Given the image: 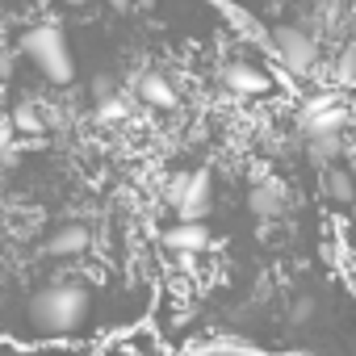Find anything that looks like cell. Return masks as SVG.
<instances>
[{
	"label": "cell",
	"mask_w": 356,
	"mask_h": 356,
	"mask_svg": "<svg viewBox=\"0 0 356 356\" xmlns=\"http://www.w3.org/2000/svg\"><path fill=\"white\" fill-rule=\"evenodd\" d=\"M88 289L80 281H51L30 293L26 302V323L38 335H72L88 323Z\"/></svg>",
	"instance_id": "obj_1"
},
{
	"label": "cell",
	"mask_w": 356,
	"mask_h": 356,
	"mask_svg": "<svg viewBox=\"0 0 356 356\" xmlns=\"http://www.w3.org/2000/svg\"><path fill=\"white\" fill-rule=\"evenodd\" d=\"M22 55L51 80V84H72L76 80V59H72V47L63 38V30L55 22H38L30 30H22L17 38Z\"/></svg>",
	"instance_id": "obj_2"
},
{
	"label": "cell",
	"mask_w": 356,
	"mask_h": 356,
	"mask_svg": "<svg viewBox=\"0 0 356 356\" xmlns=\"http://www.w3.org/2000/svg\"><path fill=\"white\" fill-rule=\"evenodd\" d=\"M163 206L176 218H189V222H206L214 214V172L210 168H189V172H176L168 189H163Z\"/></svg>",
	"instance_id": "obj_3"
},
{
	"label": "cell",
	"mask_w": 356,
	"mask_h": 356,
	"mask_svg": "<svg viewBox=\"0 0 356 356\" xmlns=\"http://www.w3.org/2000/svg\"><path fill=\"white\" fill-rule=\"evenodd\" d=\"M273 51L289 76H310L318 67V38L306 34L302 26H273Z\"/></svg>",
	"instance_id": "obj_4"
},
{
	"label": "cell",
	"mask_w": 356,
	"mask_h": 356,
	"mask_svg": "<svg viewBox=\"0 0 356 356\" xmlns=\"http://www.w3.org/2000/svg\"><path fill=\"white\" fill-rule=\"evenodd\" d=\"M348 126V105L331 92H318L310 101H302V113H298V130L302 138H327V134H343Z\"/></svg>",
	"instance_id": "obj_5"
},
{
	"label": "cell",
	"mask_w": 356,
	"mask_h": 356,
	"mask_svg": "<svg viewBox=\"0 0 356 356\" xmlns=\"http://www.w3.org/2000/svg\"><path fill=\"white\" fill-rule=\"evenodd\" d=\"M248 210L260 218V222H277L289 214V189L281 176H260V181H252L248 189Z\"/></svg>",
	"instance_id": "obj_6"
},
{
	"label": "cell",
	"mask_w": 356,
	"mask_h": 356,
	"mask_svg": "<svg viewBox=\"0 0 356 356\" xmlns=\"http://www.w3.org/2000/svg\"><path fill=\"white\" fill-rule=\"evenodd\" d=\"M210 227L206 222H189V218H176L163 235H159V243H163V252H172V256H202L206 248H210Z\"/></svg>",
	"instance_id": "obj_7"
},
{
	"label": "cell",
	"mask_w": 356,
	"mask_h": 356,
	"mask_svg": "<svg viewBox=\"0 0 356 356\" xmlns=\"http://www.w3.org/2000/svg\"><path fill=\"white\" fill-rule=\"evenodd\" d=\"M9 126L30 143V147H42L47 138V105L38 101V97H30V92H22L17 101H13V109H9Z\"/></svg>",
	"instance_id": "obj_8"
},
{
	"label": "cell",
	"mask_w": 356,
	"mask_h": 356,
	"mask_svg": "<svg viewBox=\"0 0 356 356\" xmlns=\"http://www.w3.org/2000/svg\"><path fill=\"white\" fill-rule=\"evenodd\" d=\"M222 84H227V92H235V97H268V92H273L268 72H260L256 63H243V59L227 63Z\"/></svg>",
	"instance_id": "obj_9"
},
{
	"label": "cell",
	"mask_w": 356,
	"mask_h": 356,
	"mask_svg": "<svg viewBox=\"0 0 356 356\" xmlns=\"http://www.w3.org/2000/svg\"><path fill=\"white\" fill-rule=\"evenodd\" d=\"M92 248V231L84 227V222H67V227H55L51 235H47V243H42V252L47 256H55V260H67V256H84Z\"/></svg>",
	"instance_id": "obj_10"
},
{
	"label": "cell",
	"mask_w": 356,
	"mask_h": 356,
	"mask_svg": "<svg viewBox=\"0 0 356 356\" xmlns=\"http://www.w3.org/2000/svg\"><path fill=\"white\" fill-rule=\"evenodd\" d=\"M134 92H138V101L151 105V109H172V105H176V88H172V80H168L163 72H143V76L134 80Z\"/></svg>",
	"instance_id": "obj_11"
},
{
	"label": "cell",
	"mask_w": 356,
	"mask_h": 356,
	"mask_svg": "<svg viewBox=\"0 0 356 356\" xmlns=\"http://www.w3.org/2000/svg\"><path fill=\"white\" fill-rule=\"evenodd\" d=\"M323 193H327L331 202H339V206H352V202H356V176H352L348 168H339V163L323 168Z\"/></svg>",
	"instance_id": "obj_12"
},
{
	"label": "cell",
	"mask_w": 356,
	"mask_h": 356,
	"mask_svg": "<svg viewBox=\"0 0 356 356\" xmlns=\"http://www.w3.org/2000/svg\"><path fill=\"white\" fill-rule=\"evenodd\" d=\"M306 155H310V163L331 168V163H339V155H343V138H339V134H327V138H306Z\"/></svg>",
	"instance_id": "obj_13"
},
{
	"label": "cell",
	"mask_w": 356,
	"mask_h": 356,
	"mask_svg": "<svg viewBox=\"0 0 356 356\" xmlns=\"http://www.w3.org/2000/svg\"><path fill=\"white\" fill-rule=\"evenodd\" d=\"M126 118H130V101H126L122 92L97 105V122H101V126H113V122H126Z\"/></svg>",
	"instance_id": "obj_14"
},
{
	"label": "cell",
	"mask_w": 356,
	"mask_h": 356,
	"mask_svg": "<svg viewBox=\"0 0 356 356\" xmlns=\"http://www.w3.org/2000/svg\"><path fill=\"white\" fill-rule=\"evenodd\" d=\"M88 97H92V105H101V101L118 97V80H113L109 72H97V76H92V84H88Z\"/></svg>",
	"instance_id": "obj_15"
},
{
	"label": "cell",
	"mask_w": 356,
	"mask_h": 356,
	"mask_svg": "<svg viewBox=\"0 0 356 356\" xmlns=\"http://www.w3.org/2000/svg\"><path fill=\"white\" fill-rule=\"evenodd\" d=\"M335 84H356V51H343L335 59Z\"/></svg>",
	"instance_id": "obj_16"
},
{
	"label": "cell",
	"mask_w": 356,
	"mask_h": 356,
	"mask_svg": "<svg viewBox=\"0 0 356 356\" xmlns=\"http://www.w3.org/2000/svg\"><path fill=\"white\" fill-rule=\"evenodd\" d=\"M314 306H318V302H314L310 293H306V298H298V302H293V310H289V327L310 323V318H314Z\"/></svg>",
	"instance_id": "obj_17"
},
{
	"label": "cell",
	"mask_w": 356,
	"mask_h": 356,
	"mask_svg": "<svg viewBox=\"0 0 356 356\" xmlns=\"http://www.w3.org/2000/svg\"><path fill=\"white\" fill-rule=\"evenodd\" d=\"M5 168H9V172L17 168V143H9V147H5Z\"/></svg>",
	"instance_id": "obj_18"
},
{
	"label": "cell",
	"mask_w": 356,
	"mask_h": 356,
	"mask_svg": "<svg viewBox=\"0 0 356 356\" xmlns=\"http://www.w3.org/2000/svg\"><path fill=\"white\" fill-rule=\"evenodd\" d=\"M109 5H113L118 13H126V9H138V5H134V0H109Z\"/></svg>",
	"instance_id": "obj_19"
},
{
	"label": "cell",
	"mask_w": 356,
	"mask_h": 356,
	"mask_svg": "<svg viewBox=\"0 0 356 356\" xmlns=\"http://www.w3.org/2000/svg\"><path fill=\"white\" fill-rule=\"evenodd\" d=\"M59 5H67V9H84L88 0H59Z\"/></svg>",
	"instance_id": "obj_20"
},
{
	"label": "cell",
	"mask_w": 356,
	"mask_h": 356,
	"mask_svg": "<svg viewBox=\"0 0 356 356\" xmlns=\"http://www.w3.org/2000/svg\"><path fill=\"white\" fill-rule=\"evenodd\" d=\"M151 5H155V0H138V9H151Z\"/></svg>",
	"instance_id": "obj_21"
}]
</instances>
